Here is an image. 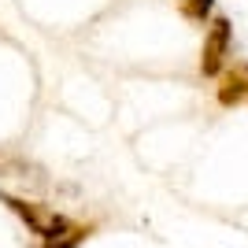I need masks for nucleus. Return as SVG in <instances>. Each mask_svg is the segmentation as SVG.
Listing matches in <instances>:
<instances>
[{"mask_svg": "<svg viewBox=\"0 0 248 248\" xmlns=\"http://www.w3.org/2000/svg\"><path fill=\"white\" fill-rule=\"evenodd\" d=\"M230 45H233V26H230V19H222V15L211 19V26H207V33H204V48H200V74L218 78L222 67H226Z\"/></svg>", "mask_w": 248, "mask_h": 248, "instance_id": "1", "label": "nucleus"}, {"mask_svg": "<svg viewBox=\"0 0 248 248\" xmlns=\"http://www.w3.org/2000/svg\"><path fill=\"white\" fill-rule=\"evenodd\" d=\"M85 233H89V230H82V226H71L67 233H60V237H52V241H48L45 248H78V245L85 241Z\"/></svg>", "mask_w": 248, "mask_h": 248, "instance_id": "4", "label": "nucleus"}, {"mask_svg": "<svg viewBox=\"0 0 248 248\" xmlns=\"http://www.w3.org/2000/svg\"><path fill=\"white\" fill-rule=\"evenodd\" d=\"M211 8H215V0H186V4H182L186 19H193V22H207Z\"/></svg>", "mask_w": 248, "mask_h": 248, "instance_id": "5", "label": "nucleus"}, {"mask_svg": "<svg viewBox=\"0 0 248 248\" xmlns=\"http://www.w3.org/2000/svg\"><path fill=\"white\" fill-rule=\"evenodd\" d=\"M248 96V67H241L237 74H222V85H218V104L222 108H233Z\"/></svg>", "mask_w": 248, "mask_h": 248, "instance_id": "3", "label": "nucleus"}, {"mask_svg": "<svg viewBox=\"0 0 248 248\" xmlns=\"http://www.w3.org/2000/svg\"><path fill=\"white\" fill-rule=\"evenodd\" d=\"M0 200H4L33 233H41L45 241H52V237H60V233L71 230V222L63 215H56V211H48V207H41V204H30V200H19V197H0Z\"/></svg>", "mask_w": 248, "mask_h": 248, "instance_id": "2", "label": "nucleus"}]
</instances>
